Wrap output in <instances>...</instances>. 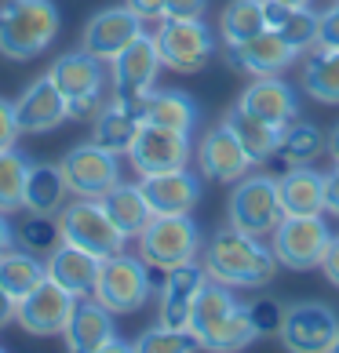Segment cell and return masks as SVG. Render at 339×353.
Listing matches in <instances>:
<instances>
[{"mask_svg":"<svg viewBox=\"0 0 339 353\" xmlns=\"http://www.w3.org/2000/svg\"><path fill=\"white\" fill-rule=\"evenodd\" d=\"M132 350H139V353H193V350H201V343L190 328H168V324H157V328L142 332Z\"/></svg>","mask_w":339,"mask_h":353,"instance_id":"cell-37","label":"cell"},{"mask_svg":"<svg viewBox=\"0 0 339 353\" xmlns=\"http://www.w3.org/2000/svg\"><path fill=\"white\" fill-rule=\"evenodd\" d=\"M197 164H201V175L208 182H219V186H233V182L244 179L255 168V161L244 153V146L238 142V135H233L226 124L212 128V132L201 139Z\"/></svg>","mask_w":339,"mask_h":353,"instance_id":"cell-18","label":"cell"},{"mask_svg":"<svg viewBox=\"0 0 339 353\" xmlns=\"http://www.w3.org/2000/svg\"><path fill=\"white\" fill-rule=\"evenodd\" d=\"M19 135H22V128H19V117H15V102L0 99V153L15 150Z\"/></svg>","mask_w":339,"mask_h":353,"instance_id":"cell-41","label":"cell"},{"mask_svg":"<svg viewBox=\"0 0 339 353\" xmlns=\"http://www.w3.org/2000/svg\"><path fill=\"white\" fill-rule=\"evenodd\" d=\"M91 295L110 313H139L153 299L150 266L142 263V255H128V252L102 259L99 277H95V292Z\"/></svg>","mask_w":339,"mask_h":353,"instance_id":"cell-6","label":"cell"},{"mask_svg":"<svg viewBox=\"0 0 339 353\" xmlns=\"http://www.w3.org/2000/svg\"><path fill=\"white\" fill-rule=\"evenodd\" d=\"M51 84L62 91V99H66L70 106V117L73 121H88V117H95L102 106H106V70H102V59L91 55V51H66V55H59L51 62Z\"/></svg>","mask_w":339,"mask_h":353,"instance_id":"cell-4","label":"cell"},{"mask_svg":"<svg viewBox=\"0 0 339 353\" xmlns=\"http://www.w3.org/2000/svg\"><path fill=\"white\" fill-rule=\"evenodd\" d=\"M66 179H62L59 164H30L26 175V197L22 208L30 215H59L66 204Z\"/></svg>","mask_w":339,"mask_h":353,"instance_id":"cell-30","label":"cell"},{"mask_svg":"<svg viewBox=\"0 0 339 353\" xmlns=\"http://www.w3.org/2000/svg\"><path fill=\"white\" fill-rule=\"evenodd\" d=\"M30 164L19 150L0 153V212H22V197H26V175H30Z\"/></svg>","mask_w":339,"mask_h":353,"instance_id":"cell-36","label":"cell"},{"mask_svg":"<svg viewBox=\"0 0 339 353\" xmlns=\"http://www.w3.org/2000/svg\"><path fill=\"white\" fill-rule=\"evenodd\" d=\"M321 270H325V277H329V284L339 288V233L329 241V252H325V259H321Z\"/></svg>","mask_w":339,"mask_h":353,"instance_id":"cell-45","label":"cell"},{"mask_svg":"<svg viewBox=\"0 0 339 353\" xmlns=\"http://www.w3.org/2000/svg\"><path fill=\"white\" fill-rule=\"evenodd\" d=\"M325 153H329V157H332V161L339 164V124L332 128V135H329V150H325Z\"/></svg>","mask_w":339,"mask_h":353,"instance_id":"cell-48","label":"cell"},{"mask_svg":"<svg viewBox=\"0 0 339 353\" xmlns=\"http://www.w3.org/2000/svg\"><path fill=\"white\" fill-rule=\"evenodd\" d=\"M223 124L230 128L233 135H238V142L244 146V153L252 157L255 164H267L270 157H278V142H281V128H273L267 124L263 117H255L249 113L244 106H233L226 117H223Z\"/></svg>","mask_w":339,"mask_h":353,"instance_id":"cell-28","label":"cell"},{"mask_svg":"<svg viewBox=\"0 0 339 353\" xmlns=\"http://www.w3.org/2000/svg\"><path fill=\"white\" fill-rule=\"evenodd\" d=\"M102 208H106V215L113 219V226L121 230L128 241L139 237V233L146 230V222L153 219L150 204H146V193H142L139 182H117L106 197H102Z\"/></svg>","mask_w":339,"mask_h":353,"instance_id":"cell-29","label":"cell"},{"mask_svg":"<svg viewBox=\"0 0 339 353\" xmlns=\"http://www.w3.org/2000/svg\"><path fill=\"white\" fill-rule=\"evenodd\" d=\"M190 332L197 335L201 350H215V353H238L259 339L249 317V306H241L233 288L219 281H204L197 303L190 310Z\"/></svg>","mask_w":339,"mask_h":353,"instance_id":"cell-2","label":"cell"},{"mask_svg":"<svg viewBox=\"0 0 339 353\" xmlns=\"http://www.w3.org/2000/svg\"><path fill=\"white\" fill-rule=\"evenodd\" d=\"M204 281H208V273L197 263L164 270V284H161V324H168V328H190V310H193V303H197Z\"/></svg>","mask_w":339,"mask_h":353,"instance_id":"cell-22","label":"cell"},{"mask_svg":"<svg viewBox=\"0 0 339 353\" xmlns=\"http://www.w3.org/2000/svg\"><path fill=\"white\" fill-rule=\"evenodd\" d=\"M142 128V117H139V106H128L121 99H110L95 117H91V142L110 153H128L132 142Z\"/></svg>","mask_w":339,"mask_h":353,"instance_id":"cell-25","label":"cell"},{"mask_svg":"<svg viewBox=\"0 0 339 353\" xmlns=\"http://www.w3.org/2000/svg\"><path fill=\"white\" fill-rule=\"evenodd\" d=\"M208 0H168L164 19H204Z\"/></svg>","mask_w":339,"mask_h":353,"instance_id":"cell-42","label":"cell"},{"mask_svg":"<svg viewBox=\"0 0 339 353\" xmlns=\"http://www.w3.org/2000/svg\"><path fill=\"white\" fill-rule=\"evenodd\" d=\"M325 212L339 219V164L325 175Z\"/></svg>","mask_w":339,"mask_h":353,"instance_id":"cell-44","label":"cell"},{"mask_svg":"<svg viewBox=\"0 0 339 353\" xmlns=\"http://www.w3.org/2000/svg\"><path fill=\"white\" fill-rule=\"evenodd\" d=\"M284 219L281 212V193H278V179L263 175V172H249L244 179L233 182L230 204H226V222L241 233L252 237H267L278 230V222Z\"/></svg>","mask_w":339,"mask_h":353,"instance_id":"cell-7","label":"cell"},{"mask_svg":"<svg viewBox=\"0 0 339 353\" xmlns=\"http://www.w3.org/2000/svg\"><path fill=\"white\" fill-rule=\"evenodd\" d=\"M284 215H325V175L310 164H292L278 179Z\"/></svg>","mask_w":339,"mask_h":353,"instance_id":"cell-26","label":"cell"},{"mask_svg":"<svg viewBox=\"0 0 339 353\" xmlns=\"http://www.w3.org/2000/svg\"><path fill=\"white\" fill-rule=\"evenodd\" d=\"M11 248H15V226H11V222H8V215L0 212V255H4V252H11Z\"/></svg>","mask_w":339,"mask_h":353,"instance_id":"cell-47","label":"cell"},{"mask_svg":"<svg viewBox=\"0 0 339 353\" xmlns=\"http://www.w3.org/2000/svg\"><path fill=\"white\" fill-rule=\"evenodd\" d=\"M329 150V135H321L318 124L310 121H289L281 128V142H278V157L284 164H314L318 157Z\"/></svg>","mask_w":339,"mask_h":353,"instance_id":"cell-33","label":"cell"},{"mask_svg":"<svg viewBox=\"0 0 339 353\" xmlns=\"http://www.w3.org/2000/svg\"><path fill=\"white\" fill-rule=\"evenodd\" d=\"M15 117L22 135H44V132H55L62 121H70V106L62 99V91L51 84V77L44 73L41 81H33L15 99Z\"/></svg>","mask_w":339,"mask_h":353,"instance_id":"cell-20","label":"cell"},{"mask_svg":"<svg viewBox=\"0 0 339 353\" xmlns=\"http://www.w3.org/2000/svg\"><path fill=\"white\" fill-rule=\"evenodd\" d=\"M238 106H244L255 117H263L273 128H284L289 121L299 117V95L281 81V77H255V81L241 91Z\"/></svg>","mask_w":339,"mask_h":353,"instance_id":"cell-23","label":"cell"},{"mask_svg":"<svg viewBox=\"0 0 339 353\" xmlns=\"http://www.w3.org/2000/svg\"><path fill=\"white\" fill-rule=\"evenodd\" d=\"M270 237H273L270 248L278 255V266L307 273V270L321 266L325 252H329V241H332V230L321 215H284Z\"/></svg>","mask_w":339,"mask_h":353,"instance_id":"cell-9","label":"cell"},{"mask_svg":"<svg viewBox=\"0 0 339 353\" xmlns=\"http://www.w3.org/2000/svg\"><path fill=\"white\" fill-rule=\"evenodd\" d=\"M278 339L292 353H329L339 339V317L325 303H296L284 310Z\"/></svg>","mask_w":339,"mask_h":353,"instance_id":"cell-12","label":"cell"},{"mask_svg":"<svg viewBox=\"0 0 339 353\" xmlns=\"http://www.w3.org/2000/svg\"><path fill=\"white\" fill-rule=\"evenodd\" d=\"M267 30V4L263 0H230L219 19L223 44H244Z\"/></svg>","mask_w":339,"mask_h":353,"instance_id":"cell-35","label":"cell"},{"mask_svg":"<svg viewBox=\"0 0 339 353\" xmlns=\"http://www.w3.org/2000/svg\"><path fill=\"white\" fill-rule=\"evenodd\" d=\"M59 233H62V244L84 248V252L99 255V259H110L117 252H124V244H128V237L106 215L102 201H91V197H77L73 204H62Z\"/></svg>","mask_w":339,"mask_h":353,"instance_id":"cell-8","label":"cell"},{"mask_svg":"<svg viewBox=\"0 0 339 353\" xmlns=\"http://www.w3.org/2000/svg\"><path fill=\"white\" fill-rule=\"evenodd\" d=\"M44 281H48V266L33 252L19 248V252H4V255H0V288L15 299V306L33 292V288H41Z\"/></svg>","mask_w":339,"mask_h":353,"instance_id":"cell-32","label":"cell"},{"mask_svg":"<svg viewBox=\"0 0 339 353\" xmlns=\"http://www.w3.org/2000/svg\"><path fill=\"white\" fill-rule=\"evenodd\" d=\"M281 4H292V8H310V0H281Z\"/></svg>","mask_w":339,"mask_h":353,"instance_id":"cell-49","label":"cell"},{"mask_svg":"<svg viewBox=\"0 0 339 353\" xmlns=\"http://www.w3.org/2000/svg\"><path fill=\"white\" fill-rule=\"evenodd\" d=\"M62 30L59 8L51 0H4L0 4V55L30 62L55 44Z\"/></svg>","mask_w":339,"mask_h":353,"instance_id":"cell-3","label":"cell"},{"mask_svg":"<svg viewBox=\"0 0 339 353\" xmlns=\"http://www.w3.org/2000/svg\"><path fill=\"white\" fill-rule=\"evenodd\" d=\"M139 117L142 124H157V128H172V132H193L197 124V102H193L186 91H175V88H164L157 91L153 88L146 99L139 102Z\"/></svg>","mask_w":339,"mask_h":353,"instance_id":"cell-27","label":"cell"},{"mask_svg":"<svg viewBox=\"0 0 339 353\" xmlns=\"http://www.w3.org/2000/svg\"><path fill=\"white\" fill-rule=\"evenodd\" d=\"M332 350H336V353H339V339H336V346H332Z\"/></svg>","mask_w":339,"mask_h":353,"instance_id":"cell-50","label":"cell"},{"mask_svg":"<svg viewBox=\"0 0 339 353\" xmlns=\"http://www.w3.org/2000/svg\"><path fill=\"white\" fill-rule=\"evenodd\" d=\"M124 4L132 8L142 22H157V19H164V4H168V0H124Z\"/></svg>","mask_w":339,"mask_h":353,"instance_id":"cell-43","label":"cell"},{"mask_svg":"<svg viewBox=\"0 0 339 353\" xmlns=\"http://www.w3.org/2000/svg\"><path fill=\"white\" fill-rule=\"evenodd\" d=\"M223 51L230 66L249 77H278L299 59V48H292L278 30H263L244 44H223Z\"/></svg>","mask_w":339,"mask_h":353,"instance_id":"cell-16","label":"cell"},{"mask_svg":"<svg viewBox=\"0 0 339 353\" xmlns=\"http://www.w3.org/2000/svg\"><path fill=\"white\" fill-rule=\"evenodd\" d=\"M99 255L84 252L73 244H59L55 252H48V281H55L59 288H66L70 295L84 299L95 292V277H99Z\"/></svg>","mask_w":339,"mask_h":353,"instance_id":"cell-24","label":"cell"},{"mask_svg":"<svg viewBox=\"0 0 339 353\" xmlns=\"http://www.w3.org/2000/svg\"><path fill=\"white\" fill-rule=\"evenodd\" d=\"M11 321H15V299H11L4 288H0V332H4Z\"/></svg>","mask_w":339,"mask_h":353,"instance_id":"cell-46","label":"cell"},{"mask_svg":"<svg viewBox=\"0 0 339 353\" xmlns=\"http://www.w3.org/2000/svg\"><path fill=\"white\" fill-rule=\"evenodd\" d=\"M303 91L314 102L339 106V51L314 48L303 66Z\"/></svg>","mask_w":339,"mask_h":353,"instance_id":"cell-34","label":"cell"},{"mask_svg":"<svg viewBox=\"0 0 339 353\" xmlns=\"http://www.w3.org/2000/svg\"><path fill=\"white\" fill-rule=\"evenodd\" d=\"M73 306H77V295H70L55 281H44L15 306V321L30 335H62Z\"/></svg>","mask_w":339,"mask_h":353,"instance_id":"cell-17","label":"cell"},{"mask_svg":"<svg viewBox=\"0 0 339 353\" xmlns=\"http://www.w3.org/2000/svg\"><path fill=\"white\" fill-rule=\"evenodd\" d=\"M135 241H139L142 263L161 273L197 263L201 255V230L190 215H153Z\"/></svg>","mask_w":339,"mask_h":353,"instance_id":"cell-5","label":"cell"},{"mask_svg":"<svg viewBox=\"0 0 339 353\" xmlns=\"http://www.w3.org/2000/svg\"><path fill=\"white\" fill-rule=\"evenodd\" d=\"M139 33H142V19L128 4L124 8H102L88 19L81 48L91 51V55H99L102 62H113Z\"/></svg>","mask_w":339,"mask_h":353,"instance_id":"cell-19","label":"cell"},{"mask_svg":"<svg viewBox=\"0 0 339 353\" xmlns=\"http://www.w3.org/2000/svg\"><path fill=\"white\" fill-rule=\"evenodd\" d=\"M142 193L153 215H190L201 201V179L190 168H175V172L161 175H142Z\"/></svg>","mask_w":339,"mask_h":353,"instance_id":"cell-21","label":"cell"},{"mask_svg":"<svg viewBox=\"0 0 339 353\" xmlns=\"http://www.w3.org/2000/svg\"><path fill=\"white\" fill-rule=\"evenodd\" d=\"M153 41H157L161 66L175 73H201L215 59V33L204 19H161Z\"/></svg>","mask_w":339,"mask_h":353,"instance_id":"cell-10","label":"cell"},{"mask_svg":"<svg viewBox=\"0 0 339 353\" xmlns=\"http://www.w3.org/2000/svg\"><path fill=\"white\" fill-rule=\"evenodd\" d=\"M15 244L26 248V252H55L62 244V233H59V219L55 215H30L26 222L15 226Z\"/></svg>","mask_w":339,"mask_h":353,"instance_id":"cell-38","label":"cell"},{"mask_svg":"<svg viewBox=\"0 0 339 353\" xmlns=\"http://www.w3.org/2000/svg\"><path fill=\"white\" fill-rule=\"evenodd\" d=\"M314 48L339 51V0H336L332 8L318 11V44Z\"/></svg>","mask_w":339,"mask_h":353,"instance_id":"cell-39","label":"cell"},{"mask_svg":"<svg viewBox=\"0 0 339 353\" xmlns=\"http://www.w3.org/2000/svg\"><path fill=\"white\" fill-rule=\"evenodd\" d=\"M59 172H62V179H66V190L73 193V197H91V201H102L117 182H121L117 153L95 146V142L73 146L59 161Z\"/></svg>","mask_w":339,"mask_h":353,"instance_id":"cell-11","label":"cell"},{"mask_svg":"<svg viewBox=\"0 0 339 353\" xmlns=\"http://www.w3.org/2000/svg\"><path fill=\"white\" fill-rule=\"evenodd\" d=\"M161 73V55H157V41L146 33H139L132 44H128L121 55L113 59V99L128 102V106H139L142 99L153 91Z\"/></svg>","mask_w":339,"mask_h":353,"instance_id":"cell-13","label":"cell"},{"mask_svg":"<svg viewBox=\"0 0 339 353\" xmlns=\"http://www.w3.org/2000/svg\"><path fill=\"white\" fill-rule=\"evenodd\" d=\"M263 4H267V30H278L299 51L318 44V11L292 8V4H281V0H263Z\"/></svg>","mask_w":339,"mask_h":353,"instance_id":"cell-31","label":"cell"},{"mask_svg":"<svg viewBox=\"0 0 339 353\" xmlns=\"http://www.w3.org/2000/svg\"><path fill=\"white\" fill-rule=\"evenodd\" d=\"M128 157H132L139 179L175 172V168L190 164V135L172 132V128H157V124H142L135 142H132V150H128Z\"/></svg>","mask_w":339,"mask_h":353,"instance_id":"cell-15","label":"cell"},{"mask_svg":"<svg viewBox=\"0 0 339 353\" xmlns=\"http://www.w3.org/2000/svg\"><path fill=\"white\" fill-rule=\"evenodd\" d=\"M201 266L208 281H219L226 288H267L278 273V255L263 244V237L223 226L201 248Z\"/></svg>","mask_w":339,"mask_h":353,"instance_id":"cell-1","label":"cell"},{"mask_svg":"<svg viewBox=\"0 0 339 353\" xmlns=\"http://www.w3.org/2000/svg\"><path fill=\"white\" fill-rule=\"evenodd\" d=\"M62 339H66V350L73 353H113V350H132L128 343L117 339L113 328V313L99 303L95 295L77 299V306L70 313L66 328H62Z\"/></svg>","mask_w":339,"mask_h":353,"instance_id":"cell-14","label":"cell"},{"mask_svg":"<svg viewBox=\"0 0 339 353\" xmlns=\"http://www.w3.org/2000/svg\"><path fill=\"white\" fill-rule=\"evenodd\" d=\"M249 317L255 324V332L263 335V332H278L281 328V317H284V310L278 303H270V299H259V303L249 306Z\"/></svg>","mask_w":339,"mask_h":353,"instance_id":"cell-40","label":"cell"}]
</instances>
